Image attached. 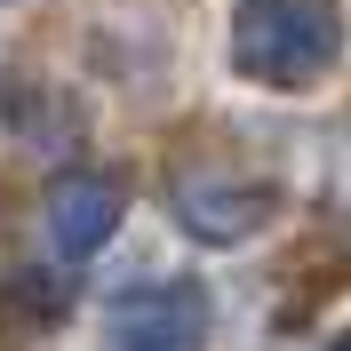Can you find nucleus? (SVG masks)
Segmentation results:
<instances>
[{
	"mask_svg": "<svg viewBox=\"0 0 351 351\" xmlns=\"http://www.w3.org/2000/svg\"><path fill=\"white\" fill-rule=\"evenodd\" d=\"M335 56H343L335 0H247L232 16V64L263 88H311Z\"/></svg>",
	"mask_w": 351,
	"mask_h": 351,
	"instance_id": "1",
	"label": "nucleus"
},
{
	"mask_svg": "<svg viewBox=\"0 0 351 351\" xmlns=\"http://www.w3.org/2000/svg\"><path fill=\"white\" fill-rule=\"evenodd\" d=\"M208 343V295L192 280L128 287L112 304V351H199Z\"/></svg>",
	"mask_w": 351,
	"mask_h": 351,
	"instance_id": "2",
	"label": "nucleus"
},
{
	"mask_svg": "<svg viewBox=\"0 0 351 351\" xmlns=\"http://www.w3.org/2000/svg\"><path fill=\"white\" fill-rule=\"evenodd\" d=\"M263 216H271V192H256L240 176H184L176 184V223L199 240H247Z\"/></svg>",
	"mask_w": 351,
	"mask_h": 351,
	"instance_id": "3",
	"label": "nucleus"
},
{
	"mask_svg": "<svg viewBox=\"0 0 351 351\" xmlns=\"http://www.w3.org/2000/svg\"><path fill=\"white\" fill-rule=\"evenodd\" d=\"M112 232H120V184H104V176H56V192H48V240L64 256H96Z\"/></svg>",
	"mask_w": 351,
	"mask_h": 351,
	"instance_id": "4",
	"label": "nucleus"
},
{
	"mask_svg": "<svg viewBox=\"0 0 351 351\" xmlns=\"http://www.w3.org/2000/svg\"><path fill=\"white\" fill-rule=\"evenodd\" d=\"M335 351H351V335H343V343H335Z\"/></svg>",
	"mask_w": 351,
	"mask_h": 351,
	"instance_id": "5",
	"label": "nucleus"
}]
</instances>
